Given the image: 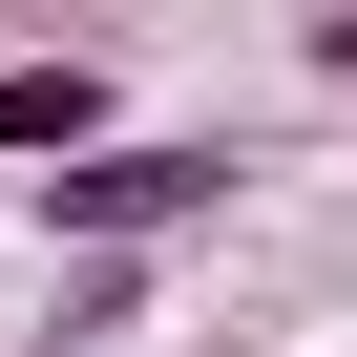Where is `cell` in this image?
Returning <instances> with one entry per match:
<instances>
[{
  "instance_id": "6da1fadb",
  "label": "cell",
  "mask_w": 357,
  "mask_h": 357,
  "mask_svg": "<svg viewBox=\"0 0 357 357\" xmlns=\"http://www.w3.org/2000/svg\"><path fill=\"white\" fill-rule=\"evenodd\" d=\"M190 211H231V147H190V126H105L84 168H43V231L63 252H147V231H190Z\"/></svg>"
},
{
  "instance_id": "7a4b0ae2",
  "label": "cell",
  "mask_w": 357,
  "mask_h": 357,
  "mask_svg": "<svg viewBox=\"0 0 357 357\" xmlns=\"http://www.w3.org/2000/svg\"><path fill=\"white\" fill-rule=\"evenodd\" d=\"M126 126V84L84 63V43H43V63H0V168H84Z\"/></svg>"
},
{
  "instance_id": "3957f363",
  "label": "cell",
  "mask_w": 357,
  "mask_h": 357,
  "mask_svg": "<svg viewBox=\"0 0 357 357\" xmlns=\"http://www.w3.org/2000/svg\"><path fill=\"white\" fill-rule=\"evenodd\" d=\"M315 84H357V22H315Z\"/></svg>"
}]
</instances>
